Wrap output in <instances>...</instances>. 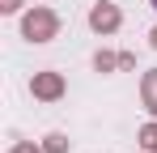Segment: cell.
Segmentation results:
<instances>
[{
  "mask_svg": "<svg viewBox=\"0 0 157 153\" xmlns=\"http://www.w3.org/2000/svg\"><path fill=\"white\" fill-rule=\"evenodd\" d=\"M55 30H59V17H55L51 9H30L26 22H21V34H26L30 43H51Z\"/></svg>",
  "mask_w": 157,
  "mask_h": 153,
  "instance_id": "1",
  "label": "cell"
},
{
  "mask_svg": "<svg viewBox=\"0 0 157 153\" xmlns=\"http://www.w3.org/2000/svg\"><path fill=\"white\" fill-rule=\"evenodd\" d=\"M89 26H94L98 34H110V30H119V9H115L110 0L94 4V9H89Z\"/></svg>",
  "mask_w": 157,
  "mask_h": 153,
  "instance_id": "2",
  "label": "cell"
},
{
  "mask_svg": "<svg viewBox=\"0 0 157 153\" xmlns=\"http://www.w3.org/2000/svg\"><path fill=\"white\" fill-rule=\"evenodd\" d=\"M34 98H43V102H55L59 94H64V76L59 73H34Z\"/></svg>",
  "mask_w": 157,
  "mask_h": 153,
  "instance_id": "3",
  "label": "cell"
},
{
  "mask_svg": "<svg viewBox=\"0 0 157 153\" xmlns=\"http://www.w3.org/2000/svg\"><path fill=\"white\" fill-rule=\"evenodd\" d=\"M140 98H144V106L157 115V68L144 73V81H140Z\"/></svg>",
  "mask_w": 157,
  "mask_h": 153,
  "instance_id": "4",
  "label": "cell"
},
{
  "mask_svg": "<svg viewBox=\"0 0 157 153\" xmlns=\"http://www.w3.org/2000/svg\"><path fill=\"white\" fill-rule=\"evenodd\" d=\"M98 73H110V68H123V55H110V51H98Z\"/></svg>",
  "mask_w": 157,
  "mask_h": 153,
  "instance_id": "5",
  "label": "cell"
},
{
  "mask_svg": "<svg viewBox=\"0 0 157 153\" xmlns=\"http://www.w3.org/2000/svg\"><path fill=\"white\" fill-rule=\"evenodd\" d=\"M140 145H144L149 153H157V124H144V128H140Z\"/></svg>",
  "mask_w": 157,
  "mask_h": 153,
  "instance_id": "6",
  "label": "cell"
},
{
  "mask_svg": "<svg viewBox=\"0 0 157 153\" xmlns=\"http://www.w3.org/2000/svg\"><path fill=\"white\" fill-rule=\"evenodd\" d=\"M43 149H47V153H68V140H64V136H59V132H51V136H47V145H43Z\"/></svg>",
  "mask_w": 157,
  "mask_h": 153,
  "instance_id": "7",
  "label": "cell"
},
{
  "mask_svg": "<svg viewBox=\"0 0 157 153\" xmlns=\"http://www.w3.org/2000/svg\"><path fill=\"white\" fill-rule=\"evenodd\" d=\"M9 153H47V149H38V145H30V140H21V145H13Z\"/></svg>",
  "mask_w": 157,
  "mask_h": 153,
  "instance_id": "8",
  "label": "cell"
},
{
  "mask_svg": "<svg viewBox=\"0 0 157 153\" xmlns=\"http://www.w3.org/2000/svg\"><path fill=\"white\" fill-rule=\"evenodd\" d=\"M17 4H21V0H0V9H4V13H13Z\"/></svg>",
  "mask_w": 157,
  "mask_h": 153,
  "instance_id": "9",
  "label": "cell"
},
{
  "mask_svg": "<svg viewBox=\"0 0 157 153\" xmlns=\"http://www.w3.org/2000/svg\"><path fill=\"white\" fill-rule=\"evenodd\" d=\"M149 43H153V47H157V30H153V34H149Z\"/></svg>",
  "mask_w": 157,
  "mask_h": 153,
  "instance_id": "10",
  "label": "cell"
},
{
  "mask_svg": "<svg viewBox=\"0 0 157 153\" xmlns=\"http://www.w3.org/2000/svg\"><path fill=\"white\" fill-rule=\"evenodd\" d=\"M153 9H157V0H153Z\"/></svg>",
  "mask_w": 157,
  "mask_h": 153,
  "instance_id": "11",
  "label": "cell"
},
{
  "mask_svg": "<svg viewBox=\"0 0 157 153\" xmlns=\"http://www.w3.org/2000/svg\"><path fill=\"white\" fill-rule=\"evenodd\" d=\"M144 153H149V149H144Z\"/></svg>",
  "mask_w": 157,
  "mask_h": 153,
  "instance_id": "12",
  "label": "cell"
}]
</instances>
